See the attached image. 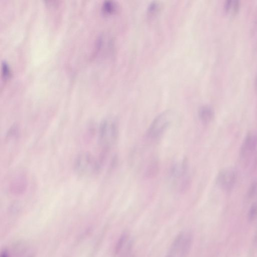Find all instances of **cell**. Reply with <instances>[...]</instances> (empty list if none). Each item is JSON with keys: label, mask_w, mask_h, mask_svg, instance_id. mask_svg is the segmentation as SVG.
I'll list each match as a JSON object with an SVG mask.
<instances>
[{"label": "cell", "mask_w": 257, "mask_h": 257, "mask_svg": "<svg viewBox=\"0 0 257 257\" xmlns=\"http://www.w3.org/2000/svg\"><path fill=\"white\" fill-rule=\"evenodd\" d=\"M191 179L188 176L186 177L182 181L180 186V192L182 193H185L187 191L191 186Z\"/></svg>", "instance_id": "14"}, {"label": "cell", "mask_w": 257, "mask_h": 257, "mask_svg": "<svg viewBox=\"0 0 257 257\" xmlns=\"http://www.w3.org/2000/svg\"><path fill=\"white\" fill-rule=\"evenodd\" d=\"M102 164L99 160H95L88 153H82L76 158L74 168L80 175H90L99 171Z\"/></svg>", "instance_id": "2"}, {"label": "cell", "mask_w": 257, "mask_h": 257, "mask_svg": "<svg viewBox=\"0 0 257 257\" xmlns=\"http://www.w3.org/2000/svg\"><path fill=\"white\" fill-rule=\"evenodd\" d=\"M174 116L171 110H166L158 114L151 124L148 130V136L152 138L160 136L172 123Z\"/></svg>", "instance_id": "4"}, {"label": "cell", "mask_w": 257, "mask_h": 257, "mask_svg": "<svg viewBox=\"0 0 257 257\" xmlns=\"http://www.w3.org/2000/svg\"><path fill=\"white\" fill-rule=\"evenodd\" d=\"M118 127L115 120H103L100 123L99 130V143L103 149H108L111 144L116 139Z\"/></svg>", "instance_id": "3"}, {"label": "cell", "mask_w": 257, "mask_h": 257, "mask_svg": "<svg viewBox=\"0 0 257 257\" xmlns=\"http://www.w3.org/2000/svg\"><path fill=\"white\" fill-rule=\"evenodd\" d=\"M159 3L157 1H153L149 4L148 7V12L151 15L154 14L159 10Z\"/></svg>", "instance_id": "16"}, {"label": "cell", "mask_w": 257, "mask_h": 257, "mask_svg": "<svg viewBox=\"0 0 257 257\" xmlns=\"http://www.w3.org/2000/svg\"><path fill=\"white\" fill-rule=\"evenodd\" d=\"M159 164L157 160L152 161L145 171V177L148 178H152L156 177L159 172Z\"/></svg>", "instance_id": "10"}, {"label": "cell", "mask_w": 257, "mask_h": 257, "mask_svg": "<svg viewBox=\"0 0 257 257\" xmlns=\"http://www.w3.org/2000/svg\"><path fill=\"white\" fill-rule=\"evenodd\" d=\"M255 89L257 91V75H256L255 81Z\"/></svg>", "instance_id": "17"}, {"label": "cell", "mask_w": 257, "mask_h": 257, "mask_svg": "<svg viewBox=\"0 0 257 257\" xmlns=\"http://www.w3.org/2000/svg\"><path fill=\"white\" fill-rule=\"evenodd\" d=\"M1 68L2 77L4 80L9 79L11 77L12 73L8 64L5 61L3 62Z\"/></svg>", "instance_id": "12"}, {"label": "cell", "mask_w": 257, "mask_h": 257, "mask_svg": "<svg viewBox=\"0 0 257 257\" xmlns=\"http://www.w3.org/2000/svg\"><path fill=\"white\" fill-rule=\"evenodd\" d=\"M132 240L130 235L123 233L119 238L115 248V253L119 257H126L132 247Z\"/></svg>", "instance_id": "7"}, {"label": "cell", "mask_w": 257, "mask_h": 257, "mask_svg": "<svg viewBox=\"0 0 257 257\" xmlns=\"http://www.w3.org/2000/svg\"><path fill=\"white\" fill-rule=\"evenodd\" d=\"M257 217V203H253L248 213V218L250 221L254 220Z\"/></svg>", "instance_id": "15"}, {"label": "cell", "mask_w": 257, "mask_h": 257, "mask_svg": "<svg viewBox=\"0 0 257 257\" xmlns=\"http://www.w3.org/2000/svg\"><path fill=\"white\" fill-rule=\"evenodd\" d=\"M240 7V3L238 0H226L224 4L225 11L229 15L236 14Z\"/></svg>", "instance_id": "9"}, {"label": "cell", "mask_w": 257, "mask_h": 257, "mask_svg": "<svg viewBox=\"0 0 257 257\" xmlns=\"http://www.w3.org/2000/svg\"><path fill=\"white\" fill-rule=\"evenodd\" d=\"M247 196L249 199L256 200L253 203H257V181L253 182L249 187Z\"/></svg>", "instance_id": "13"}, {"label": "cell", "mask_w": 257, "mask_h": 257, "mask_svg": "<svg viewBox=\"0 0 257 257\" xmlns=\"http://www.w3.org/2000/svg\"><path fill=\"white\" fill-rule=\"evenodd\" d=\"M257 147V133L251 132L245 137L240 148L239 155L245 159L250 157Z\"/></svg>", "instance_id": "6"}, {"label": "cell", "mask_w": 257, "mask_h": 257, "mask_svg": "<svg viewBox=\"0 0 257 257\" xmlns=\"http://www.w3.org/2000/svg\"><path fill=\"white\" fill-rule=\"evenodd\" d=\"M192 233L188 230L180 232L173 241L166 257H187L193 243Z\"/></svg>", "instance_id": "1"}, {"label": "cell", "mask_w": 257, "mask_h": 257, "mask_svg": "<svg viewBox=\"0 0 257 257\" xmlns=\"http://www.w3.org/2000/svg\"><path fill=\"white\" fill-rule=\"evenodd\" d=\"M236 174L232 168H224L217 174L215 182L217 185L224 190H230L236 180Z\"/></svg>", "instance_id": "5"}, {"label": "cell", "mask_w": 257, "mask_h": 257, "mask_svg": "<svg viewBox=\"0 0 257 257\" xmlns=\"http://www.w3.org/2000/svg\"><path fill=\"white\" fill-rule=\"evenodd\" d=\"M117 4L112 1L107 0L103 2L101 6L102 12L105 15L113 14L117 10Z\"/></svg>", "instance_id": "11"}, {"label": "cell", "mask_w": 257, "mask_h": 257, "mask_svg": "<svg viewBox=\"0 0 257 257\" xmlns=\"http://www.w3.org/2000/svg\"><path fill=\"white\" fill-rule=\"evenodd\" d=\"M198 114L200 119L204 123L210 122L214 116L213 109L207 105H203L199 108Z\"/></svg>", "instance_id": "8"}]
</instances>
